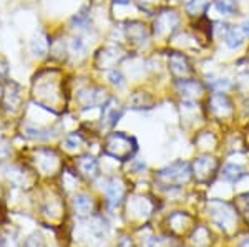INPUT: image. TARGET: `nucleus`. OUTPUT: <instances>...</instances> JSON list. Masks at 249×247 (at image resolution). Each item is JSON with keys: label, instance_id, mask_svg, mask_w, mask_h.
Here are the masks:
<instances>
[{"label": "nucleus", "instance_id": "1", "mask_svg": "<svg viewBox=\"0 0 249 247\" xmlns=\"http://www.w3.org/2000/svg\"><path fill=\"white\" fill-rule=\"evenodd\" d=\"M136 151V143L123 133H113L107 139V153L116 159H126Z\"/></svg>", "mask_w": 249, "mask_h": 247}, {"label": "nucleus", "instance_id": "2", "mask_svg": "<svg viewBox=\"0 0 249 247\" xmlns=\"http://www.w3.org/2000/svg\"><path fill=\"white\" fill-rule=\"evenodd\" d=\"M190 165L183 161H176L160 171V178L168 182H184L190 179Z\"/></svg>", "mask_w": 249, "mask_h": 247}, {"label": "nucleus", "instance_id": "3", "mask_svg": "<svg viewBox=\"0 0 249 247\" xmlns=\"http://www.w3.org/2000/svg\"><path fill=\"white\" fill-rule=\"evenodd\" d=\"M3 103H5V108L15 113L18 110L20 103H22V88H20L18 83L15 82H7L5 95H3Z\"/></svg>", "mask_w": 249, "mask_h": 247}, {"label": "nucleus", "instance_id": "4", "mask_svg": "<svg viewBox=\"0 0 249 247\" xmlns=\"http://www.w3.org/2000/svg\"><path fill=\"white\" fill-rule=\"evenodd\" d=\"M48 49H50V40H48V37L45 35V32H42V30L37 32L30 42L32 53H34L35 57H45L48 53Z\"/></svg>", "mask_w": 249, "mask_h": 247}, {"label": "nucleus", "instance_id": "5", "mask_svg": "<svg viewBox=\"0 0 249 247\" xmlns=\"http://www.w3.org/2000/svg\"><path fill=\"white\" fill-rule=\"evenodd\" d=\"M78 166H80V171H82V173L85 174L88 179H95L100 174L98 161H96L93 156H83V158H80Z\"/></svg>", "mask_w": 249, "mask_h": 247}, {"label": "nucleus", "instance_id": "6", "mask_svg": "<svg viewBox=\"0 0 249 247\" xmlns=\"http://www.w3.org/2000/svg\"><path fill=\"white\" fill-rule=\"evenodd\" d=\"M123 196H124L123 186H120L116 181H113L107 188V198H108V206H110V208H118V206L122 204Z\"/></svg>", "mask_w": 249, "mask_h": 247}, {"label": "nucleus", "instance_id": "7", "mask_svg": "<svg viewBox=\"0 0 249 247\" xmlns=\"http://www.w3.org/2000/svg\"><path fill=\"white\" fill-rule=\"evenodd\" d=\"M115 105V99H110L108 103H105V106H103V119H105V123L108 126H115L116 121H118V118L122 116L123 111L118 108V103Z\"/></svg>", "mask_w": 249, "mask_h": 247}, {"label": "nucleus", "instance_id": "8", "mask_svg": "<svg viewBox=\"0 0 249 247\" xmlns=\"http://www.w3.org/2000/svg\"><path fill=\"white\" fill-rule=\"evenodd\" d=\"M73 206L80 216H90L91 211H93V202H91L90 196H87V194H78L73 199Z\"/></svg>", "mask_w": 249, "mask_h": 247}, {"label": "nucleus", "instance_id": "9", "mask_svg": "<svg viewBox=\"0 0 249 247\" xmlns=\"http://www.w3.org/2000/svg\"><path fill=\"white\" fill-rule=\"evenodd\" d=\"M221 217L216 221V224L219 226V228H226L228 224H231L232 221V214H231V209L228 208L226 204H219V209L213 211V217Z\"/></svg>", "mask_w": 249, "mask_h": 247}, {"label": "nucleus", "instance_id": "10", "mask_svg": "<svg viewBox=\"0 0 249 247\" xmlns=\"http://www.w3.org/2000/svg\"><path fill=\"white\" fill-rule=\"evenodd\" d=\"M25 136L30 138V139H38V141H42V139L50 138V134H48V131L45 128H40V126H37V125L27 123L25 125Z\"/></svg>", "mask_w": 249, "mask_h": 247}, {"label": "nucleus", "instance_id": "11", "mask_svg": "<svg viewBox=\"0 0 249 247\" xmlns=\"http://www.w3.org/2000/svg\"><path fill=\"white\" fill-rule=\"evenodd\" d=\"M243 176H244V169L238 165H228L223 169V178L230 182H238Z\"/></svg>", "mask_w": 249, "mask_h": 247}, {"label": "nucleus", "instance_id": "12", "mask_svg": "<svg viewBox=\"0 0 249 247\" xmlns=\"http://www.w3.org/2000/svg\"><path fill=\"white\" fill-rule=\"evenodd\" d=\"M224 40H226V45L230 47V49H238L241 43H243V35H241L239 30L230 29L226 33V37H224Z\"/></svg>", "mask_w": 249, "mask_h": 247}, {"label": "nucleus", "instance_id": "13", "mask_svg": "<svg viewBox=\"0 0 249 247\" xmlns=\"http://www.w3.org/2000/svg\"><path fill=\"white\" fill-rule=\"evenodd\" d=\"M214 5L221 14L230 15L236 10V0H214Z\"/></svg>", "mask_w": 249, "mask_h": 247}, {"label": "nucleus", "instance_id": "14", "mask_svg": "<svg viewBox=\"0 0 249 247\" xmlns=\"http://www.w3.org/2000/svg\"><path fill=\"white\" fill-rule=\"evenodd\" d=\"M108 78H110L111 85H115L116 88H123V86H124V77H123L122 71L111 70V71H110V75H108Z\"/></svg>", "mask_w": 249, "mask_h": 247}, {"label": "nucleus", "instance_id": "15", "mask_svg": "<svg viewBox=\"0 0 249 247\" xmlns=\"http://www.w3.org/2000/svg\"><path fill=\"white\" fill-rule=\"evenodd\" d=\"M10 154H12L10 143L5 141V139H0V161H5V159H9Z\"/></svg>", "mask_w": 249, "mask_h": 247}, {"label": "nucleus", "instance_id": "16", "mask_svg": "<svg viewBox=\"0 0 249 247\" xmlns=\"http://www.w3.org/2000/svg\"><path fill=\"white\" fill-rule=\"evenodd\" d=\"M23 247H43V239L40 234H32V236L27 239L25 244H23Z\"/></svg>", "mask_w": 249, "mask_h": 247}, {"label": "nucleus", "instance_id": "17", "mask_svg": "<svg viewBox=\"0 0 249 247\" xmlns=\"http://www.w3.org/2000/svg\"><path fill=\"white\" fill-rule=\"evenodd\" d=\"M71 51H73V53H78V55H83V51H85V45H83L82 38L71 40Z\"/></svg>", "mask_w": 249, "mask_h": 247}, {"label": "nucleus", "instance_id": "18", "mask_svg": "<svg viewBox=\"0 0 249 247\" xmlns=\"http://www.w3.org/2000/svg\"><path fill=\"white\" fill-rule=\"evenodd\" d=\"M80 143H82V139H80V136H77V134H71V136H68V138H67L65 145L71 149V148H78Z\"/></svg>", "mask_w": 249, "mask_h": 247}, {"label": "nucleus", "instance_id": "19", "mask_svg": "<svg viewBox=\"0 0 249 247\" xmlns=\"http://www.w3.org/2000/svg\"><path fill=\"white\" fill-rule=\"evenodd\" d=\"M5 78H7V66L3 63H0V86L5 82Z\"/></svg>", "mask_w": 249, "mask_h": 247}, {"label": "nucleus", "instance_id": "20", "mask_svg": "<svg viewBox=\"0 0 249 247\" xmlns=\"http://www.w3.org/2000/svg\"><path fill=\"white\" fill-rule=\"evenodd\" d=\"M241 30H243L244 35H248V37H249V20H246V22L241 25Z\"/></svg>", "mask_w": 249, "mask_h": 247}, {"label": "nucleus", "instance_id": "21", "mask_svg": "<svg viewBox=\"0 0 249 247\" xmlns=\"http://www.w3.org/2000/svg\"><path fill=\"white\" fill-rule=\"evenodd\" d=\"M131 0H115V3H120V5H128Z\"/></svg>", "mask_w": 249, "mask_h": 247}, {"label": "nucleus", "instance_id": "22", "mask_svg": "<svg viewBox=\"0 0 249 247\" xmlns=\"http://www.w3.org/2000/svg\"><path fill=\"white\" fill-rule=\"evenodd\" d=\"M241 247H249V239H246V241H244L243 244H241Z\"/></svg>", "mask_w": 249, "mask_h": 247}, {"label": "nucleus", "instance_id": "23", "mask_svg": "<svg viewBox=\"0 0 249 247\" xmlns=\"http://www.w3.org/2000/svg\"><path fill=\"white\" fill-rule=\"evenodd\" d=\"M0 247H3V246H2V244H0Z\"/></svg>", "mask_w": 249, "mask_h": 247}]
</instances>
